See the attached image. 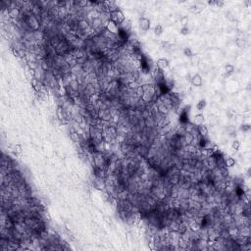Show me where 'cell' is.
Returning a JSON list of instances; mask_svg holds the SVG:
<instances>
[{"label":"cell","instance_id":"obj_18","mask_svg":"<svg viewBox=\"0 0 251 251\" xmlns=\"http://www.w3.org/2000/svg\"><path fill=\"white\" fill-rule=\"evenodd\" d=\"M239 147H240V142L238 141L237 139H235L232 142V148L233 150H235V151H237V150L239 149Z\"/></svg>","mask_w":251,"mask_h":251},{"label":"cell","instance_id":"obj_14","mask_svg":"<svg viewBox=\"0 0 251 251\" xmlns=\"http://www.w3.org/2000/svg\"><path fill=\"white\" fill-rule=\"evenodd\" d=\"M235 43H237V45L239 48H244L245 46H246V41L242 38H237V41H235Z\"/></svg>","mask_w":251,"mask_h":251},{"label":"cell","instance_id":"obj_13","mask_svg":"<svg viewBox=\"0 0 251 251\" xmlns=\"http://www.w3.org/2000/svg\"><path fill=\"white\" fill-rule=\"evenodd\" d=\"M57 117L59 118V120H61V121H64V120L67 118V115H66V113L64 112V109L62 107H59L58 110H57Z\"/></svg>","mask_w":251,"mask_h":251},{"label":"cell","instance_id":"obj_3","mask_svg":"<svg viewBox=\"0 0 251 251\" xmlns=\"http://www.w3.org/2000/svg\"><path fill=\"white\" fill-rule=\"evenodd\" d=\"M152 76H153V78L156 80L157 83H165V75H164V71L159 70L158 68H155L153 73H152Z\"/></svg>","mask_w":251,"mask_h":251},{"label":"cell","instance_id":"obj_6","mask_svg":"<svg viewBox=\"0 0 251 251\" xmlns=\"http://www.w3.org/2000/svg\"><path fill=\"white\" fill-rule=\"evenodd\" d=\"M31 85H33V89L38 93H40L41 91H42L43 87H44L43 83H41V80L38 78H33V80H31Z\"/></svg>","mask_w":251,"mask_h":251},{"label":"cell","instance_id":"obj_11","mask_svg":"<svg viewBox=\"0 0 251 251\" xmlns=\"http://www.w3.org/2000/svg\"><path fill=\"white\" fill-rule=\"evenodd\" d=\"M197 132L201 137H205L208 134V128L204 124L197 126Z\"/></svg>","mask_w":251,"mask_h":251},{"label":"cell","instance_id":"obj_15","mask_svg":"<svg viewBox=\"0 0 251 251\" xmlns=\"http://www.w3.org/2000/svg\"><path fill=\"white\" fill-rule=\"evenodd\" d=\"M154 33L156 34V35H161V34L163 33V27H162L161 25H157L154 28Z\"/></svg>","mask_w":251,"mask_h":251},{"label":"cell","instance_id":"obj_1","mask_svg":"<svg viewBox=\"0 0 251 251\" xmlns=\"http://www.w3.org/2000/svg\"><path fill=\"white\" fill-rule=\"evenodd\" d=\"M109 20L112 22H114V23L117 24L118 26H120V25H122L126 21V17H125V14L123 13L122 10L117 9V10H115V11H112L109 13Z\"/></svg>","mask_w":251,"mask_h":251},{"label":"cell","instance_id":"obj_10","mask_svg":"<svg viewBox=\"0 0 251 251\" xmlns=\"http://www.w3.org/2000/svg\"><path fill=\"white\" fill-rule=\"evenodd\" d=\"M224 165H225V167L227 169L233 168L235 165V159L233 158V157H226V158L224 159Z\"/></svg>","mask_w":251,"mask_h":251},{"label":"cell","instance_id":"obj_5","mask_svg":"<svg viewBox=\"0 0 251 251\" xmlns=\"http://www.w3.org/2000/svg\"><path fill=\"white\" fill-rule=\"evenodd\" d=\"M170 66V62L167 58H159L156 62V67L161 71H164L168 69Z\"/></svg>","mask_w":251,"mask_h":251},{"label":"cell","instance_id":"obj_22","mask_svg":"<svg viewBox=\"0 0 251 251\" xmlns=\"http://www.w3.org/2000/svg\"><path fill=\"white\" fill-rule=\"evenodd\" d=\"M15 148V153H21L22 152V146L20 144H16L14 146Z\"/></svg>","mask_w":251,"mask_h":251},{"label":"cell","instance_id":"obj_16","mask_svg":"<svg viewBox=\"0 0 251 251\" xmlns=\"http://www.w3.org/2000/svg\"><path fill=\"white\" fill-rule=\"evenodd\" d=\"M227 132H228V134L230 135H232V136H233L235 134H237V130H235V127H233V126H230V127H228Z\"/></svg>","mask_w":251,"mask_h":251},{"label":"cell","instance_id":"obj_8","mask_svg":"<svg viewBox=\"0 0 251 251\" xmlns=\"http://www.w3.org/2000/svg\"><path fill=\"white\" fill-rule=\"evenodd\" d=\"M190 82H191V85H193V87H199L202 85V78H201V76L199 75V74H195V75L192 76V78H190Z\"/></svg>","mask_w":251,"mask_h":251},{"label":"cell","instance_id":"obj_20","mask_svg":"<svg viewBox=\"0 0 251 251\" xmlns=\"http://www.w3.org/2000/svg\"><path fill=\"white\" fill-rule=\"evenodd\" d=\"M240 130H241L243 132H248L250 130V125L249 124H242L241 127H240Z\"/></svg>","mask_w":251,"mask_h":251},{"label":"cell","instance_id":"obj_21","mask_svg":"<svg viewBox=\"0 0 251 251\" xmlns=\"http://www.w3.org/2000/svg\"><path fill=\"white\" fill-rule=\"evenodd\" d=\"M181 33L183 34V35H186V34L189 33V29L188 28V27H183V28L181 29Z\"/></svg>","mask_w":251,"mask_h":251},{"label":"cell","instance_id":"obj_2","mask_svg":"<svg viewBox=\"0 0 251 251\" xmlns=\"http://www.w3.org/2000/svg\"><path fill=\"white\" fill-rule=\"evenodd\" d=\"M104 28H105V31H108V33H111V34H114V35H118L120 33L119 26H118L117 24H115L114 22L110 21V20H108V21L106 22Z\"/></svg>","mask_w":251,"mask_h":251},{"label":"cell","instance_id":"obj_17","mask_svg":"<svg viewBox=\"0 0 251 251\" xmlns=\"http://www.w3.org/2000/svg\"><path fill=\"white\" fill-rule=\"evenodd\" d=\"M233 71H235V67H233V65H231V64H228V65L225 67V72H226V74H228V75L233 73Z\"/></svg>","mask_w":251,"mask_h":251},{"label":"cell","instance_id":"obj_9","mask_svg":"<svg viewBox=\"0 0 251 251\" xmlns=\"http://www.w3.org/2000/svg\"><path fill=\"white\" fill-rule=\"evenodd\" d=\"M204 122H205V117L202 113H198L196 114L195 116L193 117V121H192V124L194 126H200V125H203Z\"/></svg>","mask_w":251,"mask_h":251},{"label":"cell","instance_id":"obj_19","mask_svg":"<svg viewBox=\"0 0 251 251\" xmlns=\"http://www.w3.org/2000/svg\"><path fill=\"white\" fill-rule=\"evenodd\" d=\"M183 54L186 56V57H191V56L193 55L192 51H191V49L189 47H186V48L183 49Z\"/></svg>","mask_w":251,"mask_h":251},{"label":"cell","instance_id":"obj_12","mask_svg":"<svg viewBox=\"0 0 251 251\" xmlns=\"http://www.w3.org/2000/svg\"><path fill=\"white\" fill-rule=\"evenodd\" d=\"M206 107V100L205 99H200L196 104V109L198 110L199 112H202Z\"/></svg>","mask_w":251,"mask_h":251},{"label":"cell","instance_id":"obj_4","mask_svg":"<svg viewBox=\"0 0 251 251\" xmlns=\"http://www.w3.org/2000/svg\"><path fill=\"white\" fill-rule=\"evenodd\" d=\"M138 24H139V28L142 29V31H148L151 27V22L148 18H145V17H141L138 21Z\"/></svg>","mask_w":251,"mask_h":251},{"label":"cell","instance_id":"obj_7","mask_svg":"<svg viewBox=\"0 0 251 251\" xmlns=\"http://www.w3.org/2000/svg\"><path fill=\"white\" fill-rule=\"evenodd\" d=\"M157 112L160 115H162V116H165V115H167L170 112V109L163 101H160L159 104L157 105Z\"/></svg>","mask_w":251,"mask_h":251}]
</instances>
